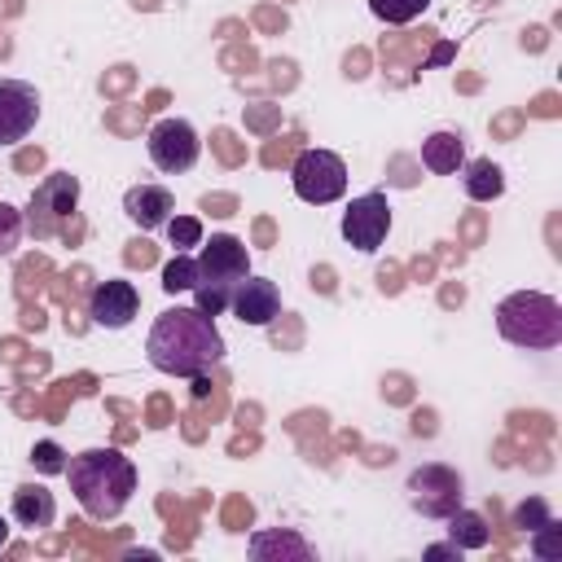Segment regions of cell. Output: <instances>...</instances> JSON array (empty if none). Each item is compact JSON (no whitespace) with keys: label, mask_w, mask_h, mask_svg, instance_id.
I'll return each instance as SVG.
<instances>
[{"label":"cell","mask_w":562,"mask_h":562,"mask_svg":"<svg viewBox=\"0 0 562 562\" xmlns=\"http://www.w3.org/2000/svg\"><path fill=\"white\" fill-rule=\"evenodd\" d=\"M136 312H140V290L132 281H123V277H105L88 294V316L101 329H127L136 321Z\"/></svg>","instance_id":"cell-10"},{"label":"cell","mask_w":562,"mask_h":562,"mask_svg":"<svg viewBox=\"0 0 562 562\" xmlns=\"http://www.w3.org/2000/svg\"><path fill=\"white\" fill-rule=\"evenodd\" d=\"M246 553L255 562H316V544L303 540L294 527H263L246 540Z\"/></svg>","instance_id":"cell-14"},{"label":"cell","mask_w":562,"mask_h":562,"mask_svg":"<svg viewBox=\"0 0 562 562\" xmlns=\"http://www.w3.org/2000/svg\"><path fill=\"white\" fill-rule=\"evenodd\" d=\"M531 518H544V505H540V501H531V505H518V509H514V527H522V531H527V522H531Z\"/></svg>","instance_id":"cell-25"},{"label":"cell","mask_w":562,"mask_h":562,"mask_svg":"<svg viewBox=\"0 0 562 562\" xmlns=\"http://www.w3.org/2000/svg\"><path fill=\"white\" fill-rule=\"evenodd\" d=\"M496 334L522 351H553L562 342V303L540 290H514L496 303Z\"/></svg>","instance_id":"cell-3"},{"label":"cell","mask_w":562,"mask_h":562,"mask_svg":"<svg viewBox=\"0 0 562 562\" xmlns=\"http://www.w3.org/2000/svg\"><path fill=\"white\" fill-rule=\"evenodd\" d=\"M461 184H465V198L470 202H496L505 193V171L492 162V158H470L461 162Z\"/></svg>","instance_id":"cell-17"},{"label":"cell","mask_w":562,"mask_h":562,"mask_svg":"<svg viewBox=\"0 0 562 562\" xmlns=\"http://www.w3.org/2000/svg\"><path fill=\"white\" fill-rule=\"evenodd\" d=\"M162 228H167V237H171L176 250H193V246H202V220H198V215H171Z\"/></svg>","instance_id":"cell-21"},{"label":"cell","mask_w":562,"mask_h":562,"mask_svg":"<svg viewBox=\"0 0 562 562\" xmlns=\"http://www.w3.org/2000/svg\"><path fill=\"white\" fill-rule=\"evenodd\" d=\"M75 202H79V180H75L70 171H57V176H48V180L35 189L26 220H31V228H35L40 237H48L53 224H57L66 211H75Z\"/></svg>","instance_id":"cell-12"},{"label":"cell","mask_w":562,"mask_h":562,"mask_svg":"<svg viewBox=\"0 0 562 562\" xmlns=\"http://www.w3.org/2000/svg\"><path fill=\"white\" fill-rule=\"evenodd\" d=\"M145 149H149V162L162 171V176H180L198 162L202 154V136L189 119H158L145 136Z\"/></svg>","instance_id":"cell-7"},{"label":"cell","mask_w":562,"mask_h":562,"mask_svg":"<svg viewBox=\"0 0 562 562\" xmlns=\"http://www.w3.org/2000/svg\"><path fill=\"white\" fill-rule=\"evenodd\" d=\"M22 228H26L22 211H18V206H9V202H0V259L18 250V241H22Z\"/></svg>","instance_id":"cell-23"},{"label":"cell","mask_w":562,"mask_h":562,"mask_svg":"<svg viewBox=\"0 0 562 562\" xmlns=\"http://www.w3.org/2000/svg\"><path fill=\"white\" fill-rule=\"evenodd\" d=\"M536 536H531V553L540 558V562H553V558H562V527L553 522V518H544L540 527H531Z\"/></svg>","instance_id":"cell-22"},{"label":"cell","mask_w":562,"mask_h":562,"mask_svg":"<svg viewBox=\"0 0 562 562\" xmlns=\"http://www.w3.org/2000/svg\"><path fill=\"white\" fill-rule=\"evenodd\" d=\"M443 522H448V540H452L461 553H465V549H487V544H492V527L483 522V514H474V509H465V505L452 509Z\"/></svg>","instance_id":"cell-18"},{"label":"cell","mask_w":562,"mask_h":562,"mask_svg":"<svg viewBox=\"0 0 562 562\" xmlns=\"http://www.w3.org/2000/svg\"><path fill=\"white\" fill-rule=\"evenodd\" d=\"M40 123V92L26 79H0V145H18Z\"/></svg>","instance_id":"cell-9"},{"label":"cell","mask_w":562,"mask_h":562,"mask_svg":"<svg viewBox=\"0 0 562 562\" xmlns=\"http://www.w3.org/2000/svg\"><path fill=\"white\" fill-rule=\"evenodd\" d=\"M426 558H430V562H435V558H457V562H461V549L448 540V544H430V549H426Z\"/></svg>","instance_id":"cell-26"},{"label":"cell","mask_w":562,"mask_h":562,"mask_svg":"<svg viewBox=\"0 0 562 562\" xmlns=\"http://www.w3.org/2000/svg\"><path fill=\"white\" fill-rule=\"evenodd\" d=\"M430 9V0H369V13L386 26H404L413 18H422Z\"/></svg>","instance_id":"cell-20"},{"label":"cell","mask_w":562,"mask_h":562,"mask_svg":"<svg viewBox=\"0 0 562 562\" xmlns=\"http://www.w3.org/2000/svg\"><path fill=\"white\" fill-rule=\"evenodd\" d=\"M31 465H35L40 474H66V452H61V443L40 439V443L31 448Z\"/></svg>","instance_id":"cell-24"},{"label":"cell","mask_w":562,"mask_h":562,"mask_svg":"<svg viewBox=\"0 0 562 562\" xmlns=\"http://www.w3.org/2000/svg\"><path fill=\"white\" fill-rule=\"evenodd\" d=\"M250 277V250L241 237L233 233H211L198 250V285H193V299L206 316H220L237 290V281Z\"/></svg>","instance_id":"cell-4"},{"label":"cell","mask_w":562,"mask_h":562,"mask_svg":"<svg viewBox=\"0 0 562 562\" xmlns=\"http://www.w3.org/2000/svg\"><path fill=\"white\" fill-rule=\"evenodd\" d=\"M228 312H233L241 325H255V329L272 325V321L281 316V290H277V281L255 277V272L241 277L237 290H233V299H228Z\"/></svg>","instance_id":"cell-11"},{"label":"cell","mask_w":562,"mask_h":562,"mask_svg":"<svg viewBox=\"0 0 562 562\" xmlns=\"http://www.w3.org/2000/svg\"><path fill=\"white\" fill-rule=\"evenodd\" d=\"M9 514H13L18 527L44 531V527H53V518H57V501H53V492H48L44 483H18Z\"/></svg>","instance_id":"cell-15"},{"label":"cell","mask_w":562,"mask_h":562,"mask_svg":"<svg viewBox=\"0 0 562 562\" xmlns=\"http://www.w3.org/2000/svg\"><path fill=\"white\" fill-rule=\"evenodd\" d=\"M145 356L167 378H206L224 360V334H220L215 316H206L198 303L167 307L149 325Z\"/></svg>","instance_id":"cell-1"},{"label":"cell","mask_w":562,"mask_h":562,"mask_svg":"<svg viewBox=\"0 0 562 562\" xmlns=\"http://www.w3.org/2000/svg\"><path fill=\"white\" fill-rule=\"evenodd\" d=\"M193 285H198V259L189 250H176V259H167V268H162V290L167 294H184Z\"/></svg>","instance_id":"cell-19"},{"label":"cell","mask_w":562,"mask_h":562,"mask_svg":"<svg viewBox=\"0 0 562 562\" xmlns=\"http://www.w3.org/2000/svg\"><path fill=\"white\" fill-rule=\"evenodd\" d=\"M66 479H70V492L79 501V509L97 522L105 518H119L136 492V465L132 457L114 452V448H83L66 461Z\"/></svg>","instance_id":"cell-2"},{"label":"cell","mask_w":562,"mask_h":562,"mask_svg":"<svg viewBox=\"0 0 562 562\" xmlns=\"http://www.w3.org/2000/svg\"><path fill=\"white\" fill-rule=\"evenodd\" d=\"M461 162H465V136L461 132H448L443 127V132H430L422 140V167L430 176H457Z\"/></svg>","instance_id":"cell-16"},{"label":"cell","mask_w":562,"mask_h":562,"mask_svg":"<svg viewBox=\"0 0 562 562\" xmlns=\"http://www.w3.org/2000/svg\"><path fill=\"white\" fill-rule=\"evenodd\" d=\"M4 544H9V518L0 514V549H4Z\"/></svg>","instance_id":"cell-27"},{"label":"cell","mask_w":562,"mask_h":562,"mask_svg":"<svg viewBox=\"0 0 562 562\" xmlns=\"http://www.w3.org/2000/svg\"><path fill=\"white\" fill-rule=\"evenodd\" d=\"M404 496H408V505H413L422 518H448V514L461 509V501H465V479H461L452 465H443V461H426V465L408 470Z\"/></svg>","instance_id":"cell-5"},{"label":"cell","mask_w":562,"mask_h":562,"mask_svg":"<svg viewBox=\"0 0 562 562\" xmlns=\"http://www.w3.org/2000/svg\"><path fill=\"white\" fill-rule=\"evenodd\" d=\"M123 215H127L140 233H154V228H162V224L176 215V198H171L167 184L145 180V184H132V189L123 193Z\"/></svg>","instance_id":"cell-13"},{"label":"cell","mask_w":562,"mask_h":562,"mask_svg":"<svg viewBox=\"0 0 562 562\" xmlns=\"http://www.w3.org/2000/svg\"><path fill=\"white\" fill-rule=\"evenodd\" d=\"M338 228H342V241L347 246H356L360 255H378L382 241H386V233H391V202H386V193L373 189V193L351 198Z\"/></svg>","instance_id":"cell-8"},{"label":"cell","mask_w":562,"mask_h":562,"mask_svg":"<svg viewBox=\"0 0 562 562\" xmlns=\"http://www.w3.org/2000/svg\"><path fill=\"white\" fill-rule=\"evenodd\" d=\"M290 184L303 202L312 206H329L347 193V162L334 149H303L290 167Z\"/></svg>","instance_id":"cell-6"}]
</instances>
